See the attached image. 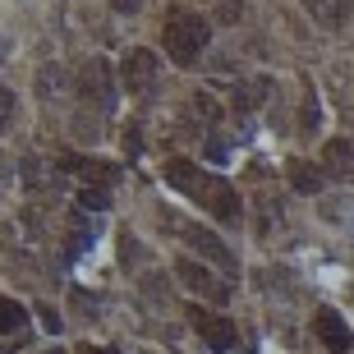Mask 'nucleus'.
Listing matches in <instances>:
<instances>
[{
  "label": "nucleus",
  "instance_id": "f257e3e1",
  "mask_svg": "<svg viewBox=\"0 0 354 354\" xmlns=\"http://www.w3.org/2000/svg\"><path fill=\"white\" fill-rule=\"evenodd\" d=\"M207 24L198 19V14H171V24H166V55H171L175 65H194L198 55L207 51Z\"/></svg>",
  "mask_w": 354,
  "mask_h": 354
},
{
  "label": "nucleus",
  "instance_id": "f03ea898",
  "mask_svg": "<svg viewBox=\"0 0 354 354\" xmlns=\"http://www.w3.org/2000/svg\"><path fill=\"white\" fill-rule=\"evenodd\" d=\"M79 88H83V102H88L97 115H111V111H115L120 74H115V65H111V60H102V55L83 60V69H79Z\"/></svg>",
  "mask_w": 354,
  "mask_h": 354
},
{
  "label": "nucleus",
  "instance_id": "7ed1b4c3",
  "mask_svg": "<svg viewBox=\"0 0 354 354\" xmlns=\"http://www.w3.org/2000/svg\"><path fill=\"white\" fill-rule=\"evenodd\" d=\"M194 203L203 212H212L221 225H239V216H244V212H239V194L221 180V175H207V171H203V184L194 189Z\"/></svg>",
  "mask_w": 354,
  "mask_h": 354
},
{
  "label": "nucleus",
  "instance_id": "20e7f679",
  "mask_svg": "<svg viewBox=\"0 0 354 354\" xmlns=\"http://www.w3.org/2000/svg\"><path fill=\"white\" fill-rule=\"evenodd\" d=\"M120 83L133 97H152V88H157V55L147 51V46H133L124 55V65H120Z\"/></svg>",
  "mask_w": 354,
  "mask_h": 354
},
{
  "label": "nucleus",
  "instance_id": "39448f33",
  "mask_svg": "<svg viewBox=\"0 0 354 354\" xmlns=\"http://www.w3.org/2000/svg\"><path fill=\"white\" fill-rule=\"evenodd\" d=\"M175 276H180L184 286L194 290L198 299H212V304H225V299H230V290H225L221 281L207 272V267L198 263V258H180V263H175Z\"/></svg>",
  "mask_w": 354,
  "mask_h": 354
},
{
  "label": "nucleus",
  "instance_id": "423d86ee",
  "mask_svg": "<svg viewBox=\"0 0 354 354\" xmlns=\"http://www.w3.org/2000/svg\"><path fill=\"white\" fill-rule=\"evenodd\" d=\"M194 327H198V336L212 345V350H235V341H239V331H235V322H225V317H212V313H203V308H194Z\"/></svg>",
  "mask_w": 354,
  "mask_h": 354
},
{
  "label": "nucleus",
  "instance_id": "0eeeda50",
  "mask_svg": "<svg viewBox=\"0 0 354 354\" xmlns=\"http://www.w3.org/2000/svg\"><path fill=\"white\" fill-rule=\"evenodd\" d=\"M317 336H322V345H327L331 354H350V345H354V336H350V327H345V317L336 313V308H317Z\"/></svg>",
  "mask_w": 354,
  "mask_h": 354
},
{
  "label": "nucleus",
  "instance_id": "6e6552de",
  "mask_svg": "<svg viewBox=\"0 0 354 354\" xmlns=\"http://www.w3.org/2000/svg\"><path fill=\"white\" fill-rule=\"evenodd\" d=\"M189 249H198V258L203 263H216V267H235V258H230V249H225L221 239L212 235V230H203V225H189Z\"/></svg>",
  "mask_w": 354,
  "mask_h": 354
},
{
  "label": "nucleus",
  "instance_id": "1a4fd4ad",
  "mask_svg": "<svg viewBox=\"0 0 354 354\" xmlns=\"http://www.w3.org/2000/svg\"><path fill=\"white\" fill-rule=\"evenodd\" d=\"M37 97L46 106H60V102H65V97H69V74H65V65H55V60H51V65L37 69Z\"/></svg>",
  "mask_w": 354,
  "mask_h": 354
},
{
  "label": "nucleus",
  "instance_id": "9d476101",
  "mask_svg": "<svg viewBox=\"0 0 354 354\" xmlns=\"http://www.w3.org/2000/svg\"><path fill=\"white\" fill-rule=\"evenodd\" d=\"M308 5V14H313L322 28H345V19H350V0H304Z\"/></svg>",
  "mask_w": 354,
  "mask_h": 354
},
{
  "label": "nucleus",
  "instance_id": "9b49d317",
  "mask_svg": "<svg viewBox=\"0 0 354 354\" xmlns=\"http://www.w3.org/2000/svg\"><path fill=\"white\" fill-rule=\"evenodd\" d=\"M290 184H295L299 194H322V189H327V175H322V166H308V161H290Z\"/></svg>",
  "mask_w": 354,
  "mask_h": 354
},
{
  "label": "nucleus",
  "instance_id": "f8f14e48",
  "mask_svg": "<svg viewBox=\"0 0 354 354\" xmlns=\"http://www.w3.org/2000/svg\"><path fill=\"white\" fill-rule=\"evenodd\" d=\"M166 180H171L180 194L194 198V189L203 184V171H198V166H189V161H171V166H166Z\"/></svg>",
  "mask_w": 354,
  "mask_h": 354
},
{
  "label": "nucleus",
  "instance_id": "ddd939ff",
  "mask_svg": "<svg viewBox=\"0 0 354 354\" xmlns=\"http://www.w3.org/2000/svg\"><path fill=\"white\" fill-rule=\"evenodd\" d=\"M327 166H331V171H350V166H354V143H350V138H331V143H327Z\"/></svg>",
  "mask_w": 354,
  "mask_h": 354
},
{
  "label": "nucleus",
  "instance_id": "4468645a",
  "mask_svg": "<svg viewBox=\"0 0 354 354\" xmlns=\"http://www.w3.org/2000/svg\"><path fill=\"white\" fill-rule=\"evenodd\" d=\"M0 313H5V336H24V327H28V308L19 299H5L0 304Z\"/></svg>",
  "mask_w": 354,
  "mask_h": 354
},
{
  "label": "nucleus",
  "instance_id": "2eb2a0df",
  "mask_svg": "<svg viewBox=\"0 0 354 354\" xmlns=\"http://www.w3.org/2000/svg\"><path fill=\"white\" fill-rule=\"evenodd\" d=\"M189 115L203 120V124H216V120H221V106L212 102V97H203V92H198V97H189Z\"/></svg>",
  "mask_w": 354,
  "mask_h": 354
},
{
  "label": "nucleus",
  "instance_id": "dca6fc26",
  "mask_svg": "<svg viewBox=\"0 0 354 354\" xmlns=\"http://www.w3.org/2000/svg\"><path fill=\"white\" fill-rule=\"evenodd\" d=\"M111 5H115V14H138L143 10V0H111Z\"/></svg>",
  "mask_w": 354,
  "mask_h": 354
},
{
  "label": "nucleus",
  "instance_id": "f3484780",
  "mask_svg": "<svg viewBox=\"0 0 354 354\" xmlns=\"http://www.w3.org/2000/svg\"><path fill=\"white\" fill-rule=\"evenodd\" d=\"M0 102H5V129L14 124V92H0Z\"/></svg>",
  "mask_w": 354,
  "mask_h": 354
},
{
  "label": "nucleus",
  "instance_id": "a211bd4d",
  "mask_svg": "<svg viewBox=\"0 0 354 354\" xmlns=\"http://www.w3.org/2000/svg\"><path fill=\"white\" fill-rule=\"evenodd\" d=\"M46 354H60V350H46Z\"/></svg>",
  "mask_w": 354,
  "mask_h": 354
}]
</instances>
